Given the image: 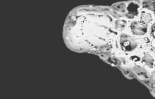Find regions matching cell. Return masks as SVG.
<instances>
[{
    "instance_id": "277c9868",
    "label": "cell",
    "mask_w": 155,
    "mask_h": 99,
    "mask_svg": "<svg viewBox=\"0 0 155 99\" xmlns=\"http://www.w3.org/2000/svg\"><path fill=\"white\" fill-rule=\"evenodd\" d=\"M144 63L146 65L149 66L150 67H153L154 59L148 53L145 54L144 57L142 58V63Z\"/></svg>"
},
{
    "instance_id": "8992f818",
    "label": "cell",
    "mask_w": 155,
    "mask_h": 99,
    "mask_svg": "<svg viewBox=\"0 0 155 99\" xmlns=\"http://www.w3.org/2000/svg\"><path fill=\"white\" fill-rule=\"evenodd\" d=\"M134 70L135 72L137 73V74L139 76V77L143 78V79H147L148 76L147 75V72L144 68L140 67V66H136Z\"/></svg>"
},
{
    "instance_id": "8fae6325",
    "label": "cell",
    "mask_w": 155,
    "mask_h": 99,
    "mask_svg": "<svg viewBox=\"0 0 155 99\" xmlns=\"http://www.w3.org/2000/svg\"><path fill=\"white\" fill-rule=\"evenodd\" d=\"M131 59L133 61H135V62H138V61L140 60V58L137 57V56H133L131 57Z\"/></svg>"
},
{
    "instance_id": "4fadbf2b",
    "label": "cell",
    "mask_w": 155,
    "mask_h": 99,
    "mask_svg": "<svg viewBox=\"0 0 155 99\" xmlns=\"http://www.w3.org/2000/svg\"><path fill=\"white\" fill-rule=\"evenodd\" d=\"M154 15H155V12H154Z\"/></svg>"
},
{
    "instance_id": "6da1fadb",
    "label": "cell",
    "mask_w": 155,
    "mask_h": 99,
    "mask_svg": "<svg viewBox=\"0 0 155 99\" xmlns=\"http://www.w3.org/2000/svg\"><path fill=\"white\" fill-rule=\"evenodd\" d=\"M121 44L124 51L130 52L133 51L137 46V43L130 36L122 35L121 37Z\"/></svg>"
},
{
    "instance_id": "7c38bea8",
    "label": "cell",
    "mask_w": 155,
    "mask_h": 99,
    "mask_svg": "<svg viewBox=\"0 0 155 99\" xmlns=\"http://www.w3.org/2000/svg\"><path fill=\"white\" fill-rule=\"evenodd\" d=\"M151 51L153 52L154 54V55H155V48H151Z\"/></svg>"
},
{
    "instance_id": "ba28073f",
    "label": "cell",
    "mask_w": 155,
    "mask_h": 99,
    "mask_svg": "<svg viewBox=\"0 0 155 99\" xmlns=\"http://www.w3.org/2000/svg\"><path fill=\"white\" fill-rule=\"evenodd\" d=\"M141 20L144 22H150L152 21V17L150 13L142 12L141 13Z\"/></svg>"
},
{
    "instance_id": "30bf717a",
    "label": "cell",
    "mask_w": 155,
    "mask_h": 99,
    "mask_svg": "<svg viewBox=\"0 0 155 99\" xmlns=\"http://www.w3.org/2000/svg\"><path fill=\"white\" fill-rule=\"evenodd\" d=\"M151 35L153 38L155 39V23H154L151 27Z\"/></svg>"
},
{
    "instance_id": "5b68a950",
    "label": "cell",
    "mask_w": 155,
    "mask_h": 99,
    "mask_svg": "<svg viewBox=\"0 0 155 99\" xmlns=\"http://www.w3.org/2000/svg\"><path fill=\"white\" fill-rule=\"evenodd\" d=\"M142 7L155 12V1H144L142 3Z\"/></svg>"
},
{
    "instance_id": "3957f363",
    "label": "cell",
    "mask_w": 155,
    "mask_h": 99,
    "mask_svg": "<svg viewBox=\"0 0 155 99\" xmlns=\"http://www.w3.org/2000/svg\"><path fill=\"white\" fill-rule=\"evenodd\" d=\"M139 5L135 3H131L129 4L127 7L128 13L126 15L127 18H133L135 16H137L138 15V9L139 8Z\"/></svg>"
},
{
    "instance_id": "7a4b0ae2",
    "label": "cell",
    "mask_w": 155,
    "mask_h": 99,
    "mask_svg": "<svg viewBox=\"0 0 155 99\" xmlns=\"http://www.w3.org/2000/svg\"><path fill=\"white\" fill-rule=\"evenodd\" d=\"M131 32L136 35H143L147 31V25L145 22L135 21L131 25Z\"/></svg>"
},
{
    "instance_id": "52a82bcc",
    "label": "cell",
    "mask_w": 155,
    "mask_h": 99,
    "mask_svg": "<svg viewBox=\"0 0 155 99\" xmlns=\"http://www.w3.org/2000/svg\"><path fill=\"white\" fill-rule=\"evenodd\" d=\"M113 8L115 12H120L122 13L125 12L126 4L124 3H118L113 6Z\"/></svg>"
},
{
    "instance_id": "9c48e42d",
    "label": "cell",
    "mask_w": 155,
    "mask_h": 99,
    "mask_svg": "<svg viewBox=\"0 0 155 99\" xmlns=\"http://www.w3.org/2000/svg\"><path fill=\"white\" fill-rule=\"evenodd\" d=\"M116 29L118 30L124 29L126 26V21L124 20H119L116 22Z\"/></svg>"
}]
</instances>
